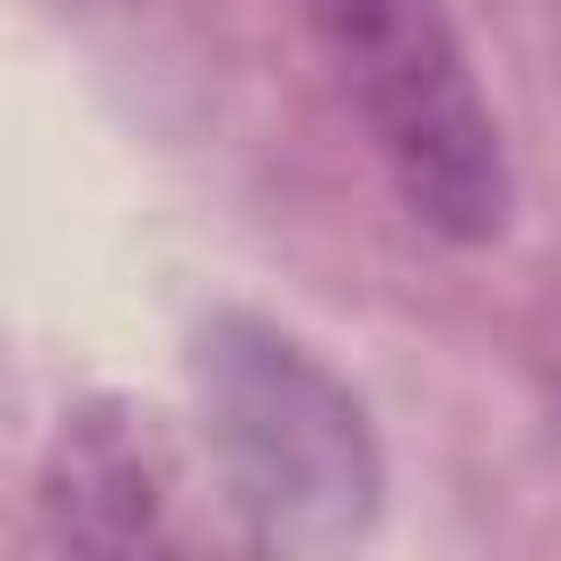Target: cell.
<instances>
[{
    "label": "cell",
    "mask_w": 561,
    "mask_h": 561,
    "mask_svg": "<svg viewBox=\"0 0 561 561\" xmlns=\"http://www.w3.org/2000/svg\"><path fill=\"white\" fill-rule=\"evenodd\" d=\"M193 386L228 500L263 543H351L377 517V447L359 403L272 324L210 316L193 342Z\"/></svg>",
    "instance_id": "obj_1"
},
{
    "label": "cell",
    "mask_w": 561,
    "mask_h": 561,
    "mask_svg": "<svg viewBox=\"0 0 561 561\" xmlns=\"http://www.w3.org/2000/svg\"><path fill=\"white\" fill-rule=\"evenodd\" d=\"M307 26L333 53L342 96L359 105L394 193L456 245L500 237L508 167H500V131L473 96L447 9L438 0H307Z\"/></svg>",
    "instance_id": "obj_2"
},
{
    "label": "cell",
    "mask_w": 561,
    "mask_h": 561,
    "mask_svg": "<svg viewBox=\"0 0 561 561\" xmlns=\"http://www.w3.org/2000/svg\"><path fill=\"white\" fill-rule=\"evenodd\" d=\"M167 491H175V465H167V438L149 430V412L88 403V412L61 421L53 465H44V508L70 543H88V552L158 543Z\"/></svg>",
    "instance_id": "obj_3"
}]
</instances>
